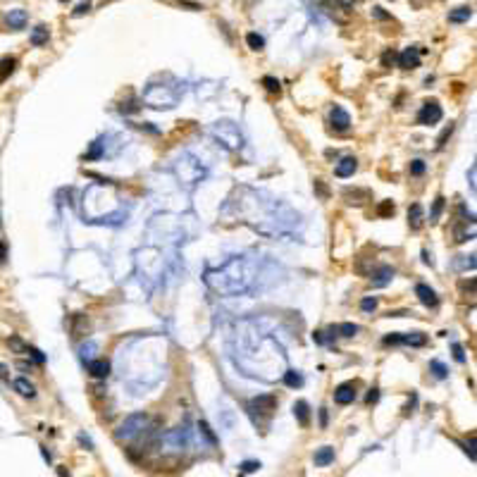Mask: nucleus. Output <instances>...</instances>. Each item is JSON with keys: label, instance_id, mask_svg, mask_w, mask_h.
<instances>
[{"label": "nucleus", "instance_id": "1", "mask_svg": "<svg viewBox=\"0 0 477 477\" xmlns=\"http://www.w3.org/2000/svg\"><path fill=\"white\" fill-rule=\"evenodd\" d=\"M203 279L215 294L220 296L246 294L256 282V262L248 256H234L217 270H208L203 275Z\"/></svg>", "mask_w": 477, "mask_h": 477}, {"label": "nucleus", "instance_id": "2", "mask_svg": "<svg viewBox=\"0 0 477 477\" xmlns=\"http://www.w3.org/2000/svg\"><path fill=\"white\" fill-rule=\"evenodd\" d=\"M179 100V91L169 86H148L143 93V103L155 108V110H169Z\"/></svg>", "mask_w": 477, "mask_h": 477}, {"label": "nucleus", "instance_id": "3", "mask_svg": "<svg viewBox=\"0 0 477 477\" xmlns=\"http://www.w3.org/2000/svg\"><path fill=\"white\" fill-rule=\"evenodd\" d=\"M174 172H177V177L186 182L189 186H193V184H198L205 177V167L201 165V160L198 158H193L191 153H184L182 158L174 163Z\"/></svg>", "mask_w": 477, "mask_h": 477}, {"label": "nucleus", "instance_id": "4", "mask_svg": "<svg viewBox=\"0 0 477 477\" xmlns=\"http://www.w3.org/2000/svg\"><path fill=\"white\" fill-rule=\"evenodd\" d=\"M143 429H148V415L146 413H134V415L124 418V422L117 427L115 437H117V441H131L136 439Z\"/></svg>", "mask_w": 477, "mask_h": 477}, {"label": "nucleus", "instance_id": "5", "mask_svg": "<svg viewBox=\"0 0 477 477\" xmlns=\"http://www.w3.org/2000/svg\"><path fill=\"white\" fill-rule=\"evenodd\" d=\"M213 136L229 150H238L243 146V136H241V131H238V127L234 122H217L213 127Z\"/></svg>", "mask_w": 477, "mask_h": 477}, {"label": "nucleus", "instance_id": "6", "mask_svg": "<svg viewBox=\"0 0 477 477\" xmlns=\"http://www.w3.org/2000/svg\"><path fill=\"white\" fill-rule=\"evenodd\" d=\"M441 117H444V112H441V105L437 100H427L425 105H422V110L418 112V122L420 124H437Z\"/></svg>", "mask_w": 477, "mask_h": 477}, {"label": "nucleus", "instance_id": "7", "mask_svg": "<svg viewBox=\"0 0 477 477\" xmlns=\"http://www.w3.org/2000/svg\"><path fill=\"white\" fill-rule=\"evenodd\" d=\"M251 413H262V415H270L272 410H277V396L272 394H262V396H256L251 401Z\"/></svg>", "mask_w": 477, "mask_h": 477}, {"label": "nucleus", "instance_id": "8", "mask_svg": "<svg viewBox=\"0 0 477 477\" xmlns=\"http://www.w3.org/2000/svg\"><path fill=\"white\" fill-rule=\"evenodd\" d=\"M420 55L422 48H405L404 53L396 57V62H399L401 70H415V67H420Z\"/></svg>", "mask_w": 477, "mask_h": 477}, {"label": "nucleus", "instance_id": "9", "mask_svg": "<svg viewBox=\"0 0 477 477\" xmlns=\"http://www.w3.org/2000/svg\"><path fill=\"white\" fill-rule=\"evenodd\" d=\"M334 401L339 405H349L356 401V384L353 382H344L334 389Z\"/></svg>", "mask_w": 477, "mask_h": 477}, {"label": "nucleus", "instance_id": "10", "mask_svg": "<svg viewBox=\"0 0 477 477\" xmlns=\"http://www.w3.org/2000/svg\"><path fill=\"white\" fill-rule=\"evenodd\" d=\"M330 122H332V127L336 129V131H346V129L351 127V117H349V112L344 110V108H339V105H334L330 112Z\"/></svg>", "mask_w": 477, "mask_h": 477}, {"label": "nucleus", "instance_id": "11", "mask_svg": "<svg viewBox=\"0 0 477 477\" xmlns=\"http://www.w3.org/2000/svg\"><path fill=\"white\" fill-rule=\"evenodd\" d=\"M394 275H396V270L394 267H389V265H382L375 275H372V279H370V284L375 286V289H382V286H386L391 279H394Z\"/></svg>", "mask_w": 477, "mask_h": 477}, {"label": "nucleus", "instance_id": "12", "mask_svg": "<svg viewBox=\"0 0 477 477\" xmlns=\"http://www.w3.org/2000/svg\"><path fill=\"white\" fill-rule=\"evenodd\" d=\"M89 375L95 377V380H105L110 375V363L105 358H95V360H89Z\"/></svg>", "mask_w": 477, "mask_h": 477}, {"label": "nucleus", "instance_id": "13", "mask_svg": "<svg viewBox=\"0 0 477 477\" xmlns=\"http://www.w3.org/2000/svg\"><path fill=\"white\" fill-rule=\"evenodd\" d=\"M5 24H7V29H12V31H19V29H24V24H26V12L24 10H10L7 15H5Z\"/></svg>", "mask_w": 477, "mask_h": 477}, {"label": "nucleus", "instance_id": "14", "mask_svg": "<svg viewBox=\"0 0 477 477\" xmlns=\"http://www.w3.org/2000/svg\"><path fill=\"white\" fill-rule=\"evenodd\" d=\"M356 169H358V160H356L353 155H346V158H341V163L336 165L334 174H336V177H341V179H346V177H351Z\"/></svg>", "mask_w": 477, "mask_h": 477}, {"label": "nucleus", "instance_id": "15", "mask_svg": "<svg viewBox=\"0 0 477 477\" xmlns=\"http://www.w3.org/2000/svg\"><path fill=\"white\" fill-rule=\"evenodd\" d=\"M415 294H418V298H420L422 306H427V308H434V306L439 303L437 294H434L427 284H418V286H415Z\"/></svg>", "mask_w": 477, "mask_h": 477}, {"label": "nucleus", "instance_id": "16", "mask_svg": "<svg viewBox=\"0 0 477 477\" xmlns=\"http://www.w3.org/2000/svg\"><path fill=\"white\" fill-rule=\"evenodd\" d=\"M312 460H315V465H317V468H327L330 463H334V449H332V446H322V449H317V451H315V456H312Z\"/></svg>", "mask_w": 477, "mask_h": 477}, {"label": "nucleus", "instance_id": "17", "mask_svg": "<svg viewBox=\"0 0 477 477\" xmlns=\"http://www.w3.org/2000/svg\"><path fill=\"white\" fill-rule=\"evenodd\" d=\"M408 227L413 229V232H418L422 227V205L420 203H413L410 208H408Z\"/></svg>", "mask_w": 477, "mask_h": 477}, {"label": "nucleus", "instance_id": "18", "mask_svg": "<svg viewBox=\"0 0 477 477\" xmlns=\"http://www.w3.org/2000/svg\"><path fill=\"white\" fill-rule=\"evenodd\" d=\"M294 415H296V420H298V425H301V427H306V425L310 422V405L306 404V401H296V404H294Z\"/></svg>", "mask_w": 477, "mask_h": 477}, {"label": "nucleus", "instance_id": "19", "mask_svg": "<svg viewBox=\"0 0 477 477\" xmlns=\"http://www.w3.org/2000/svg\"><path fill=\"white\" fill-rule=\"evenodd\" d=\"M12 386L17 389L22 396H26V399H34V396H36V389H34V384H31L29 380H24V377L15 380V382H12Z\"/></svg>", "mask_w": 477, "mask_h": 477}, {"label": "nucleus", "instance_id": "20", "mask_svg": "<svg viewBox=\"0 0 477 477\" xmlns=\"http://www.w3.org/2000/svg\"><path fill=\"white\" fill-rule=\"evenodd\" d=\"M470 17H473V10H470V7H456V10L449 12V22H453V24L468 22Z\"/></svg>", "mask_w": 477, "mask_h": 477}, {"label": "nucleus", "instance_id": "21", "mask_svg": "<svg viewBox=\"0 0 477 477\" xmlns=\"http://www.w3.org/2000/svg\"><path fill=\"white\" fill-rule=\"evenodd\" d=\"M15 67H17V60L15 57H2L0 60V81H5L10 74L15 72Z\"/></svg>", "mask_w": 477, "mask_h": 477}, {"label": "nucleus", "instance_id": "22", "mask_svg": "<svg viewBox=\"0 0 477 477\" xmlns=\"http://www.w3.org/2000/svg\"><path fill=\"white\" fill-rule=\"evenodd\" d=\"M284 384L291 386V389L303 386V375H301V372H296V370H286V372H284Z\"/></svg>", "mask_w": 477, "mask_h": 477}, {"label": "nucleus", "instance_id": "23", "mask_svg": "<svg viewBox=\"0 0 477 477\" xmlns=\"http://www.w3.org/2000/svg\"><path fill=\"white\" fill-rule=\"evenodd\" d=\"M460 222H463V224H468V222H475V217H473L470 213L465 215V208H463V220H460ZM453 234H456V241H458V243H465L468 238H473V234H468L465 229H456Z\"/></svg>", "mask_w": 477, "mask_h": 477}, {"label": "nucleus", "instance_id": "24", "mask_svg": "<svg viewBox=\"0 0 477 477\" xmlns=\"http://www.w3.org/2000/svg\"><path fill=\"white\" fill-rule=\"evenodd\" d=\"M401 344H405V346H425V334H420V332L401 334Z\"/></svg>", "mask_w": 477, "mask_h": 477}, {"label": "nucleus", "instance_id": "25", "mask_svg": "<svg viewBox=\"0 0 477 477\" xmlns=\"http://www.w3.org/2000/svg\"><path fill=\"white\" fill-rule=\"evenodd\" d=\"M167 441H177V449H182V444L189 441V432H186L184 427H177V429H172V432L167 434Z\"/></svg>", "mask_w": 477, "mask_h": 477}, {"label": "nucleus", "instance_id": "26", "mask_svg": "<svg viewBox=\"0 0 477 477\" xmlns=\"http://www.w3.org/2000/svg\"><path fill=\"white\" fill-rule=\"evenodd\" d=\"M334 332H336L339 336H356V334L360 332V327H358V325H353V322H344V325H336Z\"/></svg>", "mask_w": 477, "mask_h": 477}, {"label": "nucleus", "instance_id": "27", "mask_svg": "<svg viewBox=\"0 0 477 477\" xmlns=\"http://www.w3.org/2000/svg\"><path fill=\"white\" fill-rule=\"evenodd\" d=\"M31 43L34 46H43V43H48V29L41 24V26H36L34 31H31Z\"/></svg>", "mask_w": 477, "mask_h": 477}, {"label": "nucleus", "instance_id": "28", "mask_svg": "<svg viewBox=\"0 0 477 477\" xmlns=\"http://www.w3.org/2000/svg\"><path fill=\"white\" fill-rule=\"evenodd\" d=\"M429 370H432V375H434L437 380H446V377H449V370H446V365H444V363H439V360H432V363H429Z\"/></svg>", "mask_w": 477, "mask_h": 477}, {"label": "nucleus", "instance_id": "29", "mask_svg": "<svg viewBox=\"0 0 477 477\" xmlns=\"http://www.w3.org/2000/svg\"><path fill=\"white\" fill-rule=\"evenodd\" d=\"M246 43H248L251 50H262V48H265V38L258 36V34H248V36H246Z\"/></svg>", "mask_w": 477, "mask_h": 477}, {"label": "nucleus", "instance_id": "30", "mask_svg": "<svg viewBox=\"0 0 477 477\" xmlns=\"http://www.w3.org/2000/svg\"><path fill=\"white\" fill-rule=\"evenodd\" d=\"M394 210H396V205H394L391 201H382L380 203V208H377V215H380V217H391Z\"/></svg>", "mask_w": 477, "mask_h": 477}, {"label": "nucleus", "instance_id": "31", "mask_svg": "<svg viewBox=\"0 0 477 477\" xmlns=\"http://www.w3.org/2000/svg\"><path fill=\"white\" fill-rule=\"evenodd\" d=\"M441 210H444V196H437V198H434V208H432V213H429V222L439 220Z\"/></svg>", "mask_w": 477, "mask_h": 477}, {"label": "nucleus", "instance_id": "32", "mask_svg": "<svg viewBox=\"0 0 477 477\" xmlns=\"http://www.w3.org/2000/svg\"><path fill=\"white\" fill-rule=\"evenodd\" d=\"M262 86H265L270 93H279V91H282V84L277 81L275 76H265V79H262Z\"/></svg>", "mask_w": 477, "mask_h": 477}, {"label": "nucleus", "instance_id": "33", "mask_svg": "<svg viewBox=\"0 0 477 477\" xmlns=\"http://www.w3.org/2000/svg\"><path fill=\"white\" fill-rule=\"evenodd\" d=\"M24 353H26V356H31V358L36 360L38 365H43V363H46V356H43V353H41V351H38V349H34V346H29V344H26V351H24Z\"/></svg>", "mask_w": 477, "mask_h": 477}, {"label": "nucleus", "instance_id": "34", "mask_svg": "<svg viewBox=\"0 0 477 477\" xmlns=\"http://www.w3.org/2000/svg\"><path fill=\"white\" fill-rule=\"evenodd\" d=\"M198 429L205 434V439L210 441V444H217V437L213 434V429H210V425H208V422H198Z\"/></svg>", "mask_w": 477, "mask_h": 477}, {"label": "nucleus", "instance_id": "35", "mask_svg": "<svg viewBox=\"0 0 477 477\" xmlns=\"http://www.w3.org/2000/svg\"><path fill=\"white\" fill-rule=\"evenodd\" d=\"M425 169H427V165H425L422 160H413V163H410V174H413V177H422Z\"/></svg>", "mask_w": 477, "mask_h": 477}, {"label": "nucleus", "instance_id": "36", "mask_svg": "<svg viewBox=\"0 0 477 477\" xmlns=\"http://www.w3.org/2000/svg\"><path fill=\"white\" fill-rule=\"evenodd\" d=\"M93 351H95V344H93V341L84 344V346H81V360H86V363L93 360Z\"/></svg>", "mask_w": 477, "mask_h": 477}, {"label": "nucleus", "instance_id": "37", "mask_svg": "<svg viewBox=\"0 0 477 477\" xmlns=\"http://www.w3.org/2000/svg\"><path fill=\"white\" fill-rule=\"evenodd\" d=\"M256 470H260V463H258V460H243V463H241V473H243V475L256 473Z\"/></svg>", "mask_w": 477, "mask_h": 477}, {"label": "nucleus", "instance_id": "38", "mask_svg": "<svg viewBox=\"0 0 477 477\" xmlns=\"http://www.w3.org/2000/svg\"><path fill=\"white\" fill-rule=\"evenodd\" d=\"M360 308H363L365 312H372L375 308H377V298H375V296H367V298H363V301H360Z\"/></svg>", "mask_w": 477, "mask_h": 477}, {"label": "nucleus", "instance_id": "39", "mask_svg": "<svg viewBox=\"0 0 477 477\" xmlns=\"http://www.w3.org/2000/svg\"><path fill=\"white\" fill-rule=\"evenodd\" d=\"M396 57H399L396 50H384V55H382V65H384V67H391V65L396 62Z\"/></svg>", "mask_w": 477, "mask_h": 477}, {"label": "nucleus", "instance_id": "40", "mask_svg": "<svg viewBox=\"0 0 477 477\" xmlns=\"http://www.w3.org/2000/svg\"><path fill=\"white\" fill-rule=\"evenodd\" d=\"M100 153H103V150H100V141H95V143L91 146V150L84 155V160H95V158H100Z\"/></svg>", "mask_w": 477, "mask_h": 477}, {"label": "nucleus", "instance_id": "41", "mask_svg": "<svg viewBox=\"0 0 477 477\" xmlns=\"http://www.w3.org/2000/svg\"><path fill=\"white\" fill-rule=\"evenodd\" d=\"M451 131H453V124H449V127L444 129L439 134V139H437V148H444V143H446V139L451 136Z\"/></svg>", "mask_w": 477, "mask_h": 477}, {"label": "nucleus", "instance_id": "42", "mask_svg": "<svg viewBox=\"0 0 477 477\" xmlns=\"http://www.w3.org/2000/svg\"><path fill=\"white\" fill-rule=\"evenodd\" d=\"M7 344H10V346H12L15 351H22V353L26 351V344H24L19 336H10V341H7Z\"/></svg>", "mask_w": 477, "mask_h": 477}, {"label": "nucleus", "instance_id": "43", "mask_svg": "<svg viewBox=\"0 0 477 477\" xmlns=\"http://www.w3.org/2000/svg\"><path fill=\"white\" fill-rule=\"evenodd\" d=\"M453 358L458 360V363H465V351L460 344H453Z\"/></svg>", "mask_w": 477, "mask_h": 477}, {"label": "nucleus", "instance_id": "44", "mask_svg": "<svg viewBox=\"0 0 477 477\" xmlns=\"http://www.w3.org/2000/svg\"><path fill=\"white\" fill-rule=\"evenodd\" d=\"M315 189H317V193H320L322 198H327V196H330V191H327V186H325V184L320 182V179H315Z\"/></svg>", "mask_w": 477, "mask_h": 477}, {"label": "nucleus", "instance_id": "45", "mask_svg": "<svg viewBox=\"0 0 477 477\" xmlns=\"http://www.w3.org/2000/svg\"><path fill=\"white\" fill-rule=\"evenodd\" d=\"M89 7H91L89 2H79V5H76V10H74V17H79V15H84V12H89Z\"/></svg>", "mask_w": 477, "mask_h": 477}, {"label": "nucleus", "instance_id": "46", "mask_svg": "<svg viewBox=\"0 0 477 477\" xmlns=\"http://www.w3.org/2000/svg\"><path fill=\"white\" fill-rule=\"evenodd\" d=\"M377 399H380V389H370V394H367V404H377Z\"/></svg>", "mask_w": 477, "mask_h": 477}, {"label": "nucleus", "instance_id": "47", "mask_svg": "<svg viewBox=\"0 0 477 477\" xmlns=\"http://www.w3.org/2000/svg\"><path fill=\"white\" fill-rule=\"evenodd\" d=\"M372 17H377V19H389V15H386L382 7H372Z\"/></svg>", "mask_w": 477, "mask_h": 477}, {"label": "nucleus", "instance_id": "48", "mask_svg": "<svg viewBox=\"0 0 477 477\" xmlns=\"http://www.w3.org/2000/svg\"><path fill=\"white\" fill-rule=\"evenodd\" d=\"M465 451H468V456H470V460H475V437L470 439V444L465 446Z\"/></svg>", "mask_w": 477, "mask_h": 477}, {"label": "nucleus", "instance_id": "49", "mask_svg": "<svg viewBox=\"0 0 477 477\" xmlns=\"http://www.w3.org/2000/svg\"><path fill=\"white\" fill-rule=\"evenodd\" d=\"M415 404H418V396L413 394V396H410V404L405 405V415H408V413H413V408H415Z\"/></svg>", "mask_w": 477, "mask_h": 477}, {"label": "nucleus", "instance_id": "50", "mask_svg": "<svg viewBox=\"0 0 477 477\" xmlns=\"http://www.w3.org/2000/svg\"><path fill=\"white\" fill-rule=\"evenodd\" d=\"M320 427H327V408H320Z\"/></svg>", "mask_w": 477, "mask_h": 477}, {"label": "nucleus", "instance_id": "51", "mask_svg": "<svg viewBox=\"0 0 477 477\" xmlns=\"http://www.w3.org/2000/svg\"><path fill=\"white\" fill-rule=\"evenodd\" d=\"M312 339H315L317 344H325V341H327V336H325V332H315V334H312Z\"/></svg>", "mask_w": 477, "mask_h": 477}, {"label": "nucleus", "instance_id": "52", "mask_svg": "<svg viewBox=\"0 0 477 477\" xmlns=\"http://www.w3.org/2000/svg\"><path fill=\"white\" fill-rule=\"evenodd\" d=\"M475 174H477V167L473 165L470 167V189H473V191H475Z\"/></svg>", "mask_w": 477, "mask_h": 477}, {"label": "nucleus", "instance_id": "53", "mask_svg": "<svg viewBox=\"0 0 477 477\" xmlns=\"http://www.w3.org/2000/svg\"><path fill=\"white\" fill-rule=\"evenodd\" d=\"M5 256H7V246L0 241V260H5Z\"/></svg>", "mask_w": 477, "mask_h": 477}, {"label": "nucleus", "instance_id": "54", "mask_svg": "<svg viewBox=\"0 0 477 477\" xmlns=\"http://www.w3.org/2000/svg\"><path fill=\"white\" fill-rule=\"evenodd\" d=\"M0 377H2V380H7V367H5V365H0Z\"/></svg>", "mask_w": 477, "mask_h": 477}, {"label": "nucleus", "instance_id": "55", "mask_svg": "<svg viewBox=\"0 0 477 477\" xmlns=\"http://www.w3.org/2000/svg\"><path fill=\"white\" fill-rule=\"evenodd\" d=\"M57 473H60V477H70V475H67V470H65V468H60Z\"/></svg>", "mask_w": 477, "mask_h": 477}, {"label": "nucleus", "instance_id": "56", "mask_svg": "<svg viewBox=\"0 0 477 477\" xmlns=\"http://www.w3.org/2000/svg\"><path fill=\"white\" fill-rule=\"evenodd\" d=\"M60 2H67V0H60Z\"/></svg>", "mask_w": 477, "mask_h": 477}]
</instances>
